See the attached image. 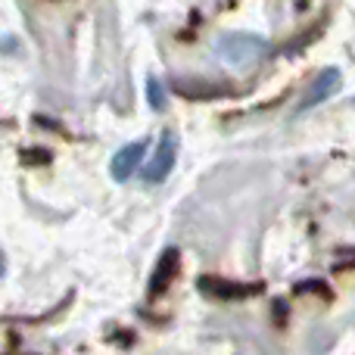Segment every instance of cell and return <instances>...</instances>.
<instances>
[{"instance_id":"obj_7","label":"cell","mask_w":355,"mask_h":355,"mask_svg":"<svg viewBox=\"0 0 355 355\" xmlns=\"http://www.w3.org/2000/svg\"><path fill=\"white\" fill-rule=\"evenodd\" d=\"M147 100L153 110H166V94H162V85L156 78H147Z\"/></svg>"},{"instance_id":"obj_8","label":"cell","mask_w":355,"mask_h":355,"mask_svg":"<svg viewBox=\"0 0 355 355\" xmlns=\"http://www.w3.org/2000/svg\"><path fill=\"white\" fill-rule=\"evenodd\" d=\"M3 271H6V259H3V252H0V277H3Z\"/></svg>"},{"instance_id":"obj_2","label":"cell","mask_w":355,"mask_h":355,"mask_svg":"<svg viewBox=\"0 0 355 355\" xmlns=\"http://www.w3.org/2000/svg\"><path fill=\"white\" fill-rule=\"evenodd\" d=\"M175 159H178V137H175V131H162L156 153L141 166V178L147 184H162L172 175Z\"/></svg>"},{"instance_id":"obj_4","label":"cell","mask_w":355,"mask_h":355,"mask_svg":"<svg viewBox=\"0 0 355 355\" xmlns=\"http://www.w3.org/2000/svg\"><path fill=\"white\" fill-rule=\"evenodd\" d=\"M340 91V72L337 69H324V72L318 75V78L312 81V87H309V94L302 97V103H300V112H306V110H315L318 103H324L327 97H334V94Z\"/></svg>"},{"instance_id":"obj_5","label":"cell","mask_w":355,"mask_h":355,"mask_svg":"<svg viewBox=\"0 0 355 355\" xmlns=\"http://www.w3.org/2000/svg\"><path fill=\"white\" fill-rule=\"evenodd\" d=\"M200 290L209 296H218V300H243L252 296L259 287H243V284H227L221 277H200Z\"/></svg>"},{"instance_id":"obj_3","label":"cell","mask_w":355,"mask_h":355,"mask_svg":"<svg viewBox=\"0 0 355 355\" xmlns=\"http://www.w3.org/2000/svg\"><path fill=\"white\" fill-rule=\"evenodd\" d=\"M144 153H147V141L125 144L122 150H116V156H112V166H110L112 181H119V184L128 181V178L144 166Z\"/></svg>"},{"instance_id":"obj_1","label":"cell","mask_w":355,"mask_h":355,"mask_svg":"<svg viewBox=\"0 0 355 355\" xmlns=\"http://www.w3.org/2000/svg\"><path fill=\"white\" fill-rule=\"evenodd\" d=\"M215 50H218L231 66H250V62H256L259 56L268 50V44L259 35H225V37H218Z\"/></svg>"},{"instance_id":"obj_6","label":"cell","mask_w":355,"mask_h":355,"mask_svg":"<svg viewBox=\"0 0 355 355\" xmlns=\"http://www.w3.org/2000/svg\"><path fill=\"white\" fill-rule=\"evenodd\" d=\"M175 275H178V250H175V246H168V250L162 252V259H159V268H156V275L150 277V296H159L162 290L172 284Z\"/></svg>"}]
</instances>
